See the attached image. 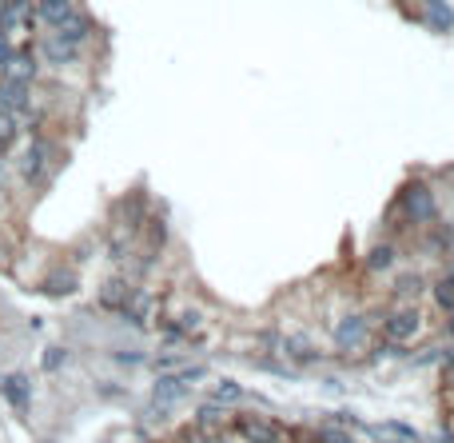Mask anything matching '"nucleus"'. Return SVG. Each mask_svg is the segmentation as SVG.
<instances>
[{
	"label": "nucleus",
	"instance_id": "nucleus-30",
	"mask_svg": "<svg viewBox=\"0 0 454 443\" xmlns=\"http://www.w3.org/2000/svg\"><path fill=\"white\" fill-rule=\"evenodd\" d=\"M450 336H454V320H450Z\"/></svg>",
	"mask_w": 454,
	"mask_h": 443
},
{
	"label": "nucleus",
	"instance_id": "nucleus-32",
	"mask_svg": "<svg viewBox=\"0 0 454 443\" xmlns=\"http://www.w3.org/2000/svg\"><path fill=\"white\" fill-rule=\"evenodd\" d=\"M450 280H454V272H450Z\"/></svg>",
	"mask_w": 454,
	"mask_h": 443
},
{
	"label": "nucleus",
	"instance_id": "nucleus-26",
	"mask_svg": "<svg viewBox=\"0 0 454 443\" xmlns=\"http://www.w3.org/2000/svg\"><path fill=\"white\" fill-rule=\"evenodd\" d=\"M64 360H68V352H64V347H48V352H44V368L48 371L64 368Z\"/></svg>",
	"mask_w": 454,
	"mask_h": 443
},
{
	"label": "nucleus",
	"instance_id": "nucleus-29",
	"mask_svg": "<svg viewBox=\"0 0 454 443\" xmlns=\"http://www.w3.org/2000/svg\"><path fill=\"white\" fill-rule=\"evenodd\" d=\"M0 180H4V156H0Z\"/></svg>",
	"mask_w": 454,
	"mask_h": 443
},
{
	"label": "nucleus",
	"instance_id": "nucleus-28",
	"mask_svg": "<svg viewBox=\"0 0 454 443\" xmlns=\"http://www.w3.org/2000/svg\"><path fill=\"white\" fill-rule=\"evenodd\" d=\"M116 360H119V363H143L135 352H116Z\"/></svg>",
	"mask_w": 454,
	"mask_h": 443
},
{
	"label": "nucleus",
	"instance_id": "nucleus-7",
	"mask_svg": "<svg viewBox=\"0 0 454 443\" xmlns=\"http://www.w3.org/2000/svg\"><path fill=\"white\" fill-rule=\"evenodd\" d=\"M422 25L435 33H454V9L446 0H422Z\"/></svg>",
	"mask_w": 454,
	"mask_h": 443
},
{
	"label": "nucleus",
	"instance_id": "nucleus-9",
	"mask_svg": "<svg viewBox=\"0 0 454 443\" xmlns=\"http://www.w3.org/2000/svg\"><path fill=\"white\" fill-rule=\"evenodd\" d=\"M419 323H422V315L414 312V307H403L398 315L387 320V339L390 344H403V339H411L414 331H419Z\"/></svg>",
	"mask_w": 454,
	"mask_h": 443
},
{
	"label": "nucleus",
	"instance_id": "nucleus-22",
	"mask_svg": "<svg viewBox=\"0 0 454 443\" xmlns=\"http://www.w3.org/2000/svg\"><path fill=\"white\" fill-rule=\"evenodd\" d=\"M212 400H215V403H223V408H227V403H239V400H243V387H239V384H231V379H227V384H219V387H215V395H212Z\"/></svg>",
	"mask_w": 454,
	"mask_h": 443
},
{
	"label": "nucleus",
	"instance_id": "nucleus-20",
	"mask_svg": "<svg viewBox=\"0 0 454 443\" xmlns=\"http://www.w3.org/2000/svg\"><path fill=\"white\" fill-rule=\"evenodd\" d=\"M223 419V403H204V408H199V416H196V424L199 427H207V431H215V424H219Z\"/></svg>",
	"mask_w": 454,
	"mask_h": 443
},
{
	"label": "nucleus",
	"instance_id": "nucleus-2",
	"mask_svg": "<svg viewBox=\"0 0 454 443\" xmlns=\"http://www.w3.org/2000/svg\"><path fill=\"white\" fill-rule=\"evenodd\" d=\"M188 379L180 376V371H175V376H164L156 384V400H151V408H148V416H164L167 408H175V403L183 400V395H188Z\"/></svg>",
	"mask_w": 454,
	"mask_h": 443
},
{
	"label": "nucleus",
	"instance_id": "nucleus-31",
	"mask_svg": "<svg viewBox=\"0 0 454 443\" xmlns=\"http://www.w3.org/2000/svg\"><path fill=\"white\" fill-rule=\"evenodd\" d=\"M0 9H4V0H0Z\"/></svg>",
	"mask_w": 454,
	"mask_h": 443
},
{
	"label": "nucleus",
	"instance_id": "nucleus-25",
	"mask_svg": "<svg viewBox=\"0 0 454 443\" xmlns=\"http://www.w3.org/2000/svg\"><path fill=\"white\" fill-rule=\"evenodd\" d=\"M315 443H355V439H350L342 427H323V431L315 435Z\"/></svg>",
	"mask_w": 454,
	"mask_h": 443
},
{
	"label": "nucleus",
	"instance_id": "nucleus-17",
	"mask_svg": "<svg viewBox=\"0 0 454 443\" xmlns=\"http://www.w3.org/2000/svg\"><path fill=\"white\" fill-rule=\"evenodd\" d=\"M44 291L48 296H68V291H76V276L72 272H52L48 276V284H44Z\"/></svg>",
	"mask_w": 454,
	"mask_h": 443
},
{
	"label": "nucleus",
	"instance_id": "nucleus-6",
	"mask_svg": "<svg viewBox=\"0 0 454 443\" xmlns=\"http://www.w3.org/2000/svg\"><path fill=\"white\" fill-rule=\"evenodd\" d=\"M40 57H44L48 65H72V60L80 57V44L68 41V36H60V33H52L44 44H40Z\"/></svg>",
	"mask_w": 454,
	"mask_h": 443
},
{
	"label": "nucleus",
	"instance_id": "nucleus-5",
	"mask_svg": "<svg viewBox=\"0 0 454 443\" xmlns=\"http://www.w3.org/2000/svg\"><path fill=\"white\" fill-rule=\"evenodd\" d=\"M0 73H4L8 81L32 84V81H36V57H32V49H12V57L0 65Z\"/></svg>",
	"mask_w": 454,
	"mask_h": 443
},
{
	"label": "nucleus",
	"instance_id": "nucleus-3",
	"mask_svg": "<svg viewBox=\"0 0 454 443\" xmlns=\"http://www.w3.org/2000/svg\"><path fill=\"white\" fill-rule=\"evenodd\" d=\"M231 427H235L247 443H279V439H283V427L267 424V419H255V416H239Z\"/></svg>",
	"mask_w": 454,
	"mask_h": 443
},
{
	"label": "nucleus",
	"instance_id": "nucleus-21",
	"mask_svg": "<svg viewBox=\"0 0 454 443\" xmlns=\"http://www.w3.org/2000/svg\"><path fill=\"white\" fill-rule=\"evenodd\" d=\"M435 304L446 307V312H454V280H450V276L435 284Z\"/></svg>",
	"mask_w": 454,
	"mask_h": 443
},
{
	"label": "nucleus",
	"instance_id": "nucleus-1",
	"mask_svg": "<svg viewBox=\"0 0 454 443\" xmlns=\"http://www.w3.org/2000/svg\"><path fill=\"white\" fill-rule=\"evenodd\" d=\"M398 204H403V216L414 220V224H427V220H435V212H438L427 184H406L403 196H398Z\"/></svg>",
	"mask_w": 454,
	"mask_h": 443
},
{
	"label": "nucleus",
	"instance_id": "nucleus-19",
	"mask_svg": "<svg viewBox=\"0 0 454 443\" xmlns=\"http://www.w3.org/2000/svg\"><path fill=\"white\" fill-rule=\"evenodd\" d=\"M16 132H20V124H16V116H12V113H0V156H4L8 148H12Z\"/></svg>",
	"mask_w": 454,
	"mask_h": 443
},
{
	"label": "nucleus",
	"instance_id": "nucleus-10",
	"mask_svg": "<svg viewBox=\"0 0 454 443\" xmlns=\"http://www.w3.org/2000/svg\"><path fill=\"white\" fill-rule=\"evenodd\" d=\"M36 20H44L48 28H60L64 20L72 17V12H76V4H72V0H36Z\"/></svg>",
	"mask_w": 454,
	"mask_h": 443
},
{
	"label": "nucleus",
	"instance_id": "nucleus-8",
	"mask_svg": "<svg viewBox=\"0 0 454 443\" xmlns=\"http://www.w3.org/2000/svg\"><path fill=\"white\" fill-rule=\"evenodd\" d=\"M0 113H12V116L28 113V84L4 76V81H0Z\"/></svg>",
	"mask_w": 454,
	"mask_h": 443
},
{
	"label": "nucleus",
	"instance_id": "nucleus-27",
	"mask_svg": "<svg viewBox=\"0 0 454 443\" xmlns=\"http://www.w3.org/2000/svg\"><path fill=\"white\" fill-rule=\"evenodd\" d=\"M414 288H419V280H414V276H406V280L403 284H398V291H403V296H411V291Z\"/></svg>",
	"mask_w": 454,
	"mask_h": 443
},
{
	"label": "nucleus",
	"instance_id": "nucleus-16",
	"mask_svg": "<svg viewBox=\"0 0 454 443\" xmlns=\"http://www.w3.org/2000/svg\"><path fill=\"white\" fill-rule=\"evenodd\" d=\"M287 355H291L295 363H315L319 360L315 344H311L307 336H291V339H287Z\"/></svg>",
	"mask_w": 454,
	"mask_h": 443
},
{
	"label": "nucleus",
	"instance_id": "nucleus-23",
	"mask_svg": "<svg viewBox=\"0 0 454 443\" xmlns=\"http://www.w3.org/2000/svg\"><path fill=\"white\" fill-rule=\"evenodd\" d=\"M183 443H219V435L199 427V424H191V427H183Z\"/></svg>",
	"mask_w": 454,
	"mask_h": 443
},
{
	"label": "nucleus",
	"instance_id": "nucleus-15",
	"mask_svg": "<svg viewBox=\"0 0 454 443\" xmlns=\"http://www.w3.org/2000/svg\"><path fill=\"white\" fill-rule=\"evenodd\" d=\"M127 296H132V291H127V284H124V280H112L108 288L100 291V304H104V307H112V312H124Z\"/></svg>",
	"mask_w": 454,
	"mask_h": 443
},
{
	"label": "nucleus",
	"instance_id": "nucleus-24",
	"mask_svg": "<svg viewBox=\"0 0 454 443\" xmlns=\"http://www.w3.org/2000/svg\"><path fill=\"white\" fill-rule=\"evenodd\" d=\"M379 431L382 435H395V439H406V443H419V431H411L406 424H382Z\"/></svg>",
	"mask_w": 454,
	"mask_h": 443
},
{
	"label": "nucleus",
	"instance_id": "nucleus-14",
	"mask_svg": "<svg viewBox=\"0 0 454 443\" xmlns=\"http://www.w3.org/2000/svg\"><path fill=\"white\" fill-rule=\"evenodd\" d=\"M52 33H60V36H68V41H76V44H84L88 41V33H92V20H88L84 17V12H72V17L68 20H64V25L60 28H52Z\"/></svg>",
	"mask_w": 454,
	"mask_h": 443
},
{
	"label": "nucleus",
	"instance_id": "nucleus-18",
	"mask_svg": "<svg viewBox=\"0 0 454 443\" xmlns=\"http://www.w3.org/2000/svg\"><path fill=\"white\" fill-rule=\"evenodd\" d=\"M390 264H395V248H390V244H379V248L366 256V268H371V272H387Z\"/></svg>",
	"mask_w": 454,
	"mask_h": 443
},
{
	"label": "nucleus",
	"instance_id": "nucleus-13",
	"mask_svg": "<svg viewBox=\"0 0 454 443\" xmlns=\"http://www.w3.org/2000/svg\"><path fill=\"white\" fill-rule=\"evenodd\" d=\"M0 392H4V400L12 403V408H28V395H32V387H28V376H0Z\"/></svg>",
	"mask_w": 454,
	"mask_h": 443
},
{
	"label": "nucleus",
	"instance_id": "nucleus-11",
	"mask_svg": "<svg viewBox=\"0 0 454 443\" xmlns=\"http://www.w3.org/2000/svg\"><path fill=\"white\" fill-rule=\"evenodd\" d=\"M363 331H366L363 315H347V320L335 328V347H339V352H355L358 339H363Z\"/></svg>",
	"mask_w": 454,
	"mask_h": 443
},
{
	"label": "nucleus",
	"instance_id": "nucleus-12",
	"mask_svg": "<svg viewBox=\"0 0 454 443\" xmlns=\"http://www.w3.org/2000/svg\"><path fill=\"white\" fill-rule=\"evenodd\" d=\"M20 25H32V0H4V9H0V28L12 33Z\"/></svg>",
	"mask_w": 454,
	"mask_h": 443
},
{
	"label": "nucleus",
	"instance_id": "nucleus-4",
	"mask_svg": "<svg viewBox=\"0 0 454 443\" xmlns=\"http://www.w3.org/2000/svg\"><path fill=\"white\" fill-rule=\"evenodd\" d=\"M44 168H48V140H32L20 156V176L28 184H36V180H44Z\"/></svg>",
	"mask_w": 454,
	"mask_h": 443
}]
</instances>
